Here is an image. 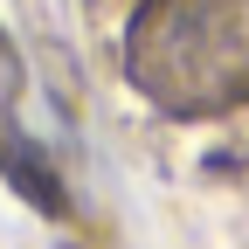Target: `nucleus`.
Masks as SVG:
<instances>
[{
  "label": "nucleus",
  "mask_w": 249,
  "mask_h": 249,
  "mask_svg": "<svg viewBox=\"0 0 249 249\" xmlns=\"http://www.w3.org/2000/svg\"><path fill=\"white\" fill-rule=\"evenodd\" d=\"M124 70L166 111H229L249 97V0H145Z\"/></svg>",
  "instance_id": "f257e3e1"
}]
</instances>
